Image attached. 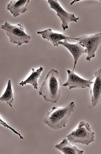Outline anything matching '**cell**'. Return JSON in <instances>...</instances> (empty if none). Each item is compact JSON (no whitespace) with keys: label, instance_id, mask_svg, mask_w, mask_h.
<instances>
[{"label":"cell","instance_id":"1","mask_svg":"<svg viewBox=\"0 0 101 154\" xmlns=\"http://www.w3.org/2000/svg\"><path fill=\"white\" fill-rule=\"evenodd\" d=\"M61 86L59 72L56 69H51L41 85L39 95L45 101L55 103L60 97Z\"/></svg>","mask_w":101,"mask_h":154},{"label":"cell","instance_id":"2","mask_svg":"<svg viewBox=\"0 0 101 154\" xmlns=\"http://www.w3.org/2000/svg\"><path fill=\"white\" fill-rule=\"evenodd\" d=\"M75 107V104L74 102L61 108L54 106L51 111L48 113L43 122L52 129H60L65 127Z\"/></svg>","mask_w":101,"mask_h":154},{"label":"cell","instance_id":"3","mask_svg":"<svg viewBox=\"0 0 101 154\" xmlns=\"http://www.w3.org/2000/svg\"><path fill=\"white\" fill-rule=\"evenodd\" d=\"M66 137L71 143L89 146L94 141V133L88 123L81 121L77 128Z\"/></svg>","mask_w":101,"mask_h":154},{"label":"cell","instance_id":"4","mask_svg":"<svg viewBox=\"0 0 101 154\" xmlns=\"http://www.w3.org/2000/svg\"><path fill=\"white\" fill-rule=\"evenodd\" d=\"M1 28L6 32L10 42L13 44L21 46L23 44L29 43L30 42L31 37L25 32L24 26L21 23L13 25L5 21Z\"/></svg>","mask_w":101,"mask_h":154},{"label":"cell","instance_id":"5","mask_svg":"<svg viewBox=\"0 0 101 154\" xmlns=\"http://www.w3.org/2000/svg\"><path fill=\"white\" fill-rule=\"evenodd\" d=\"M72 39L76 40L85 47L87 51L86 60L90 61L95 57V53L101 43V33L90 35H84L78 38Z\"/></svg>","mask_w":101,"mask_h":154},{"label":"cell","instance_id":"6","mask_svg":"<svg viewBox=\"0 0 101 154\" xmlns=\"http://www.w3.org/2000/svg\"><path fill=\"white\" fill-rule=\"evenodd\" d=\"M50 8L56 12L57 16L60 18L62 21V28L63 31H65L68 28V24L70 22L77 23L80 19L75 17L74 14L69 13L66 11L57 0H48Z\"/></svg>","mask_w":101,"mask_h":154},{"label":"cell","instance_id":"7","mask_svg":"<svg viewBox=\"0 0 101 154\" xmlns=\"http://www.w3.org/2000/svg\"><path fill=\"white\" fill-rule=\"evenodd\" d=\"M67 72L68 76L67 82L62 85V86L64 87L68 86L69 90L75 88L85 89L90 88L91 85L93 84V82H92V80L93 79V77L90 80H85L76 74L74 71L68 69Z\"/></svg>","mask_w":101,"mask_h":154},{"label":"cell","instance_id":"8","mask_svg":"<svg viewBox=\"0 0 101 154\" xmlns=\"http://www.w3.org/2000/svg\"><path fill=\"white\" fill-rule=\"evenodd\" d=\"M59 45H61L67 48L73 57L74 60L73 70H74L78 60L81 56L84 54L87 53V51L85 47L81 43L77 42L76 43H70L67 42V40H65L63 42H60Z\"/></svg>","mask_w":101,"mask_h":154},{"label":"cell","instance_id":"9","mask_svg":"<svg viewBox=\"0 0 101 154\" xmlns=\"http://www.w3.org/2000/svg\"><path fill=\"white\" fill-rule=\"evenodd\" d=\"M94 78L95 80L90 92L93 107L101 101V68L94 73Z\"/></svg>","mask_w":101,"mask_h":154},{"label":"cell","instance_id":"10","mask_svg":"<svg viewBox=\"0 0 101 154\" xmlns=\"http://www.w3.org/2000/svg\"><path fill=\"white\" fill-rule=\"evenodd\" d=\"M30 2V0H12L7 5V10L14 17H18L21 14L27 11V6Z\"/></svg>","mask_w":101,"mask_h":154},{"label":"cell","instance_id":"11","mask_svg":"<svg viewBox=\"0 0 101 154\" xmlns=\"http://www.w3.org/2000/svg\"><path fill=\"white\" fill-rule=\"evenodd\" d=\"M37 33L41 35L44 39L51 42L54 46H58L59 43L62 40L65 41L72 39L63 34L53 32L52 30L50 29L45 30L39 31L37 32Z\"/></svg>","mask_w":101,"mask_h":154},{"label":"cell","instance_id":"12","mask_svg":"<svg viewBox=\"0 0 101 154\" xmlns=\"http://www.w3.org/2000/svg\"><path fill=\"white\" fill-rule=\"evenodd\" d=\"M55 148L64 154H83L84 153L83 151L69 143L67 139H63L60 143L56 145Z\"/></svg>","mask_w":101,"mask_h":154},{"label":"cell","instance_id":"13","mask_svg":"<svg viewBox=\"0 0 101 154\" xmlns=\"http://www.w3.org/2000/svg\"><path fill=\"white\" fill-rule=\"evenodd\" d=\"M43 70L42 66L37 70L32 68V72L30 75L24 81H22L20 83V85L24 86L27 84H30L33 86L35 90L38 89V80L41 75V73Z\"/></svg>","mask_w":101,"mask_h":154},{"label":"cell","instance_id":"14","mask_svg":"<svg viewBox=\"0 0 101 154\" xmlns=\"http://www.w3.org/2000/svg\"><path fill=\"white\" fill-rule=\"evenodd\" d=\"M14 100V93L12 88V84L11 80H9L7 84V88L4 94L0 97L1 102H5L6 103L13 108V103Z\"/></svg>","mask_w":101,"mask_h":154}]
</instances>
